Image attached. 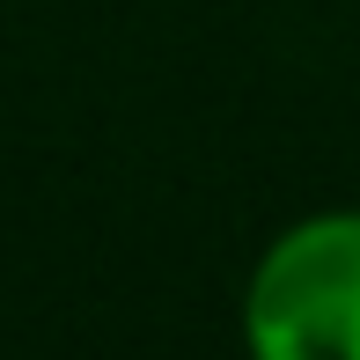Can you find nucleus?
Instances as JSON below:
<instances>
[{"label":"nucleus","instance_id":"nucleus-1","mask_svg":"<svg viewBox=\"0 0 360 360\" xmlns=\"http://www.w3.org/2000/svg\"><path fill=\"white\" fill-rule=\"evenodd\" d=\"M243 360H360V206L294 214L243 272Z\"/></svg>","mask_w":360,"mask_h":360}]
</instances>
